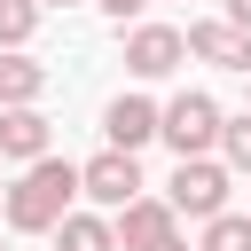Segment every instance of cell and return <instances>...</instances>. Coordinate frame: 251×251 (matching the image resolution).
<instances>
[{
	"instance_id": "1",
	"label": "cell",
	"mask_w": 251,
	"mask_h": 251,
	"mask_svg": "<svg viewBox=\"0 0 251 251\" xmlns=\"http://www.w3.org/2000/svg\"><path fill=\"white\" fill-rule=\"evenodd\" d=\"M71 196H78V165H63V157H31V165H24V180L8 188V227L47 235V227L71 212Z\"/></svg>"
},
{
	"instance_id": "2",
	"label": "cell",
	"mask_w": 251,
	"mask_h": 251,
	"mask_svg": "<svg viewBox=\"0 0 251 251\" xmlns=\"http://www.w3.org/2000/svg\"><path fill=\"white\" fill-rule=\"evenodd\" d=\"M157 133L173 141V157H204V149L220 141V102H212V94H180V102L157 110Z\"/></svg>"
},
{
	"instance_id": "3",
	"label": "cell",
	"mask_w": 251,
	"mask_h": 251,
	"mask_svg": "<svg viewBox=\"0 0 251 251\" xmlns=\"http://www.w3.org/2000/svg\"><path fill=\"white\" fill-rule=\"evenodd\" d=\"M78 188H86L102 212H126V204L141 196V165H133V149H102L94 165H78Z\"/></svg>"
},
{
	"instance_id": "4",
	"label": "cell",
	"mask_w": 251,
	"mask_h": 251,
	"mask_svg": "<svg viewBox=\"0 0 251 251\" xmlns=\"http://www.w3.org/2000/svg\"><path fill=\"white\" fill-rule=\"evenodd\" d=\"M173 212H188V220H212V212H227V173L212 165V157H180V173H173V196H165Z\"/></svg>"
},
{
	"instance_id": "5",
	"label": "cell",
	"mask_w": 251,
	"mask_h": 251,
	"mask_svg": "<svg viewBox=\"0 0 251 251\" xmlns=\"http://www.w3.org/2000/svg\"><path fill=\"white\" fill-rule=\"evenodd\" d=\"M118 251H188V243H180V227H173V204L133 196V204L118 212Z\"/></svg>"
},
{
	"instance_id": "6",
	"label": "cell",
	"mask_w": 251,
	"mask_h": 251,
	"mask_svg": "<svg viewBox=\"0 0 251 251\" xmlns=\"http://www.w3.org/2000/svg\"><path fill=\"white\" fill-rule=\"evenodd\" d=\"M180 55H188V39H180L173 24H141V31L126 39V63H133L141 78H165V71H180Z\"/></svg>"
},
{
	"instance_id": "7",
	"label": "cell",
	"mask_w": 251,
	"mask_h": 251,
	"mask_svg": "<svg viewBox=\"0 0 251 251\" xmlns=\"http://www.w3.org/2000/svg\"><path fill=\"white\" fill-rule=\"evenodd\" d=\"M180 39H188V55L220 63V71H251V31L243 24H188Z\"/></svg>"
},
{
	"instance_id": "8",
	"label": "cell",
	"mask_w": 251,
	"mask_h": 251,
	"mask_svg": "<svg viewBox=\"0 0 251 251\" xmlns=\"http://www.w3.org/2000/svg\"><path fill=\"white\" fill-rule=\"evenodd\" d=\"M47 141H55V126L31 110V102H16V110H0V157H16V165H31V157H47Z\"/></svg>"
},
{
	"instance_id": "9",
	"label": "cell",
	"mask_w": 251,
	"mask_h": 251,
	"mask_svg": "<svg viewBox=\"0 0 251 251\" xmlns=\"http://www.w3.org/2000/svg\"><path fill=\"white\" fill-rule=\"evenodd\" d=\"M102 133H110V149H141V141H157V102L118 94V102H110V118H102Z\"/></svg>"
},
{
	"instance_id": "10",
	"label": "cell",
	"mask_w": 251,
	"mask_h": 251,
	"mask_svg": "<svg viewBox=\"0 0 251 251\" xmlns=\"http://www.w3.org/2000/svg\"><path fill=\"white\" fill-rule=\"evenodd\" d=\"M39 86H47V63H31V55H0V110H16V102H39Z\"/></svg>"
},
{
	"instance_id": "11",
	"label": "cell",
	"mask_w": 251,
	"mask_h": 251,
	"mask_svg": "<svg viewBox=\"0 0 251 251\" xmlns=\"http://www.w3.org/2000/svg\"><path fill=\"white\" fill-rule=\"evenodd\" d=\"M55 243H63V251H118V227H110L102 212H63V220H55Z\"/></svg>"
},
{
	"instance_id": "12",
	"label": "cell",
	"mask_w": 251,
	"mask_h": 251,
	"mask_svg": "<svg viewBox=\"0 0 251 251\" xmlns=\"http://www.w3.org/2000/svg\"><path fill=\"white\" fill-rule=\"evenodd\" d=\"M204 251H251V220L243 212H212L204 220Z\"/></svg>"
},
{
	"instance_id": "13",
	"label": "cell",
	"mask_w": 251,
	"mask_h": 251,
	"mask_svg": "<svg viewBox=\"0 0 251 251\" xmlns=\"http://www.w3.org/2000/svg\"><path fill=\"white\" fill-rule=\"evenodd\" d=\"M39 24V0H0V47H24Z\"/></svg>"
},
{
	"instance_id": "14",
	"label": "cell",
	"mask_w": 251,
	"mask_h": 251,
	"mask_svg": "<svg viewBox=\"0 0 251 251\" xmlns=\"http://www.w3.org/2000/svg\"><path fill=\"white\" fill-rule=\"evenodd\" d=\"M220 149H227L235 173H251V110H243V118H220Z\"/></svg>"
},
{
	"instance_id": "15",
	"label": "cell",
	"mask_w": 251,
	"mask_h": 251,
	"mask_svg": "<svg viewBox=\"0 0 251 251\" xmlns=\"http://www.w3.org/2000/svg\"><path fill=\"white\" fill-rule=\"evenodd\" d=\"M102 8H110V16H118V24H126V16H141V8H149V0H102Z\"/></svg>"
},
{
	"instance_id": "16",
	"label": "cell",
	"mask_w": 251,
	"mask_h": 251,
	"mask_svg": "<svg viewBox=\"0 0 251 251\" xmlns=\"http://www.w3.org/2000/svg\"><path fill=\"white\" fill-rule=\"evenodd\" d=\"M227 24H243V31H251V0H227Z\"/></svg>"
},
{
	"instance_id": "17",
	"label": "cell",
	"mask_w": 251,
	"mask_h": 251,
	"mask_svg": "<svg viewBox=\"0 0 251 251\" xmlns=\"http://www.w3.org/2000/svg\"><path fill=\"white\" fill-rule=\"evenodd\" d=\"M39 8H71V0H39Z\"/></svg>"
},
{
	"instance_id": "18",
	"label": "cell",
	"mask_w": 251,
	"mask_h": 251,
	"mask_svg": "<svg viewBox=\"0 0 251 251\" xmlns=\"http://www.w3.org/2000/svg\"><path fill=\"white\" fill-rule=\"evenodd\" d=\"M0 204H8V188H0Z\"/></svg>"
},
{
	"instance_id": "19",
	"label": "cell",
	"mask_w": 251,
	"mask_h": 251,
	"mask_svg": "<svg viewBox=\"0 0 251 251\" xmlns=\"http://www.w3.org/2000/svg\"><path fill=\"white\" fill-rule=\"evenodd\" d=\"M243 78H251V71H243Z\"/></svg>"
}]
</instances>
